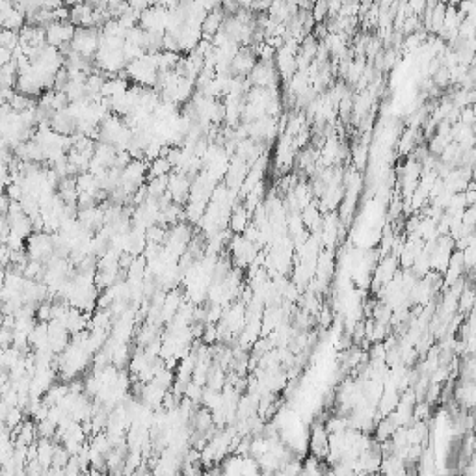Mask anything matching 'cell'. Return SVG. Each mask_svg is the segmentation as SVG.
<instances>
[{"label": "cell", "instance_id": "1", "mask_svg": "<svg viewBox=\"0 0 476 476\" xmlns=\"http://www.w3.org/2000/svg\"><path fill=\"white\" fill-rule=\"evenodd\" d=\"M100 47V36L97 28H77V34L71 41V50L82 56L84 60H90L92 56H97Z\"/></svg>", "mask_w": 476, "mask_h": 476}, {"label": "cell", "instance_id": "2", "mask_svg": "<svg viewBox=\"0 0 476 476\" xmlns=\"http://www.w3.org/2000/svg\"><path fill=\"white\" fill-rule=\"evenodd\" d=\"M255 69V54L249 48H240L238 54L235 56V60L231 63V73H251Z\"/></svg>", "mask_w": 476, "mask_h": 476}, {"label": "cell", "instance_id": "3", "mask_svg": "<svg viewBox=\"0 0 476 476\" xmlns=\"http://www.w3.org/2000/svg\"><path fill=\"white\" fill-rule=\"evenodd\" d=\"M229 223H231V229L235 231V233H242V231L247 229V212L244 207H235L233 210H231V216H229Z\"/></svg>", "mask_w": 476, "mask_h": 476}]
</instances>
